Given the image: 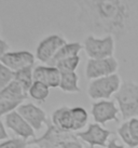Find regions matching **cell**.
<instances>
[{
  "mask_svg": "<svg viewBox=\"0 0 138 148\" xmlns=\"http://www.w3.org/2000/svg\"><path fill=\"white\" fill-rule=\"evenodd\" d=\"M77 21L92 35L121 39L133 29L136 8L133 0H76Z\"/></svg>",
  "mask_w": 138,
  "mask_h": 148,
  "instance_id": "cell-1",
  "label": "cell"
},
{
  "mask_svg": "<svg viewBox=\"0 0 138 148\" xmlns=\"http://www.w3.org/2000/svg\"><path fill=\"white\" fill-rule=\"evenodd\" d=\"M113 96L124 121L138 117V83L134 81L122 82Z\"/></svg>",
  "mask_w": 138,
  "mask_h": 148,
  "instance_id": "cell-2",
  "label": "cell"
},
{
  "mask_svg": "<svg viewBox=\"0 0 138 148\" xmlns=\"http://www.w3.org/2000/svg\"><path fill=\"white\" fill-rule=\"evenodd\" d=\"M83 49L92 60L112 58L115 50V38L111 35L99 38L91 34L83 41Z\"/></svg>",
  "mask_w": 138,
  "mask_h": 148,
  "instance_id": "cell-3",
  "label": "cell"
},
{
  "mask_svg": "<svg viewBox=\"0 0 138 148\" xmlns=\"http://www.w3.org/2000/svg\"><path fill=\"white\" fill-rule=\"evenodd\" d=\"M121 78L118 74H113L102 77V78L91 80L87 86V95L91 99L102 101L110 99L121 86Z\"/></svg>",
  "mask_w": 138,
  "mask_h": 148,
  "instance_id": "cell-4",
  "label": "cell"
},
{
  "mask_svg": "<svg viewBox=\"0 0 138 148\" xmlns=\"http://www.w3.org/2000/svg\"><path fill=\"white\" fill-rule=\"evenodd\" d=\"M78 138L73 132H63L53 125L52 122H48L46 131L39 138L28 140V145H36L42 148H56L59 147L61 143L66 140Z\"/></svg>",
  "mask_w": 138,
  "mask_h": 148,
  "instance_id": "cell-5",
  "label": "cell"
},
{
  "mask_svg": "<svg viewBox=\"0 0 138 148\" xmlns=\"http://www.w3.org/2000/svg\"><path fill=\"white\" fill-rule=\"evenodd\" d=\"M118 69L119 62L113 56L107 58H99V60L89 58L85 66V77L87 80L91 81L94 79L117 74Z\"/></svg>",
  "mask_w": 138,
  "mask_h": 148,
  "instance_id": "cell-6",
  "label": "cell"
},
{
  "mask_svg": "<svg viewBox=\"0 0 138 148\" xmlns=\"http://www.w3.org/2000/svg\"><path fill=\"white\" fill-rule=\"evenodd\" d=\"M66 43H67L66 39L61 35L57 34L50 35L48 37L43 38L39 42V45H37L35 56L41 63L49 64L51 60L54 58V55L57 53V51Z\"/></svg>",
  "mask_w": 138,
  "mask_h": 148,
  "instance_id": "cell-7",
  "label": "cell"
},
{
  "mask_svg": "<svg viewBox=\"0 0 138 148\" xmlns=\"http://www.w3.org/2000/svg\"><path fill=\"white\" fill-rule=\"evenodd\" d=\"M119 108L114 101L102 99L92 104V116L95 123L107 124L110 121H119Z\"/></svg>",
  "mask_w": 138,
  "mask_h": 148,
  "instance_id": "cell-8",
  "label": "cell"
},
{
  "mask_svg": "<svg viewBox=\"0 0 138 148\" xmlns=\"http://www.w3.org/2000/svg\"><path fill=\"white\" fill-rule=\"evenodd\" d=\"M112 133L102 127L98 123H91L85 131H79L76 133V136L80 138L82 142L86 143L91 146V148L95 147H107V142L109 136Z\"/></svg>",
  "mask_w": 138,
  "mask_h": 148,
  "instance_id": "cell-9",
  "label": "cell"
},
{
  "mask_svg": "<svg viewBox=\"0 0 138 148\" xmlns=\"http://www.w3.org/2000/svg\"><path fill=\"white\" fill-rule=\"evenodd\" d=\"M4 124L11 131L20 138L24 140H33L36 138V133L35 130L30 127V124L18 114L17 110H14L5 116L4 119Z\"/></svg>",
  "mask_w": 138,
  "mask_h": 148,
  "instance_id": "cell-10",
  "label": "cell"
},
{
  "mask_svg": "<svg viewBox=\"0 0 138 148\" xmlns=\"http://www.w3.org/2000/svg\"><path fill=\"white\" fill-rule=\"evenodd\" d=\"M23 118H24L33 127L35 131H40L43 125H46L49 119L46 117L45 111L33 103L22 104L16 109Z\"/></svg>",
  "mask_w": 138,
  "mask_h": 148,
  "instance_id": "cell-11",
  "label": "cell"
},
{
  "mask_svg": "<svg viewBox=\"0 0 138 148\" xmlns=\"http://www.w3.org/2000/svg\"><path fill=\"white\" fill-rule=\"evenodd\" d=\"M36 61V56L29 51H13L5 53L0 58V63L9 67L13 71L28 67V66H33Z\"/></svg>",
  "mask_w": 138,
  "mask_h": 148,
  "instance_id": "cell-12",
  "label": "cell"
},
{
  "mask_svg": "<svg viewBox=\"0 0 138 148\" xmlns=\"http://www.w3.org/2000/svg\"><path fill=\"white\" fill-rule=\"evenodd\" d=\"M33 80L40 81L51 88H58L61 81V71L55 66L39 65L33 68Z\"/></svg>",
  "mask_w": 138,
  "mask_h": 148,
  "instance_id": "cell-13",
  "label": "cell"
},
{
  "mask_svg": "<svg viewBox=\"0 0 138 148\" xmlns=\"http://www.w3.org/2000/svg\"><path fill=\"white\" fill-rule=\"evenodd\" d=\"M54 127L63 132H73V120L71 107L61 106L52 112V121Z\"/></svg>",
  "mask_w": 138,
  "mask_h": 148,
  "instance_id": "cell-14",
  "label": "cell"
},
{
  "mask_svg": "<svg viewBox=\"0 0 138 148\" xmlns=\"http://www.w3.org/2000/svg\"><path fill=\"white\" fill-rule=\"evenodd\" d=\"M27 97H28V93H26L23 90V88L14 80L11 83H9L7 86H4L3 89L0 90V99L23 104V102Z\"/></svg>",
  "mask_w": 138,
  "mask_h": 148,
  "instance_id": "cell-15",
  "label": "cell"
},
{
  "mask_svg": "<svg viewBox=\"0 0 138 148\" xmlns=\"http://www.w3.org/2000/svg\"><path fill=\"white\" fill-rule=\"evenodd\" d=\"M82 49H83V45H81L80 42H67L57 51V53L54 55V58L51 60V62L48 65L54 66L57 62H59L61 60L78 56Z\"/></svg>",
  "mask_w": 138,
  "mask_h": 148,
  "instance_id": "cell-16",
  "label": "cell"
},
{
  "mask_svg": "<svg viewBox=\"0 0 138 148\" xmlns=\"http://www.w3.org/2000/svg\"><path fill=\"white\" fill-rule=\"evenodd\" d=\"M65 93H79V77L76 71L61 73V81L58 86Z\"/></svg>",
  "mask_w": 138,
  "mask_h": 148,
  "instance_id": "cell-17",
  "label": "cell"
},
{
  "mask_svg": "<svg viewBox=\"0 0 138 148\" xmlns=\"http://www.w3.org/2000/svg\"><path fill=\"white\" fill-rule=\"evenodd\" d=\"M14 81H16L20 84L23 90L28 93L29 89L31 84L33 83V66H28L22 69L14 71Z\"/></svg>",
  "mask_w": 138,
  "mask_h": 148,
  "instance_id": "cell-18",
  "label": "cell"
},
{
  "mask_svg": "<svg viewBox=\"0 0 138 148\" xmlns=\"http://www.w3.org/2000/svg\"><path fill=\"white\" fill-rule=\"evenodd\" d=\"M50 95V88L40 81H33L28 91V96L38 103H44Z\"/></svg>",
  "mask_w": 138,
  "mask_h": 148,
  "instance_id": "cell-19",
  "label": "cell"
},
{
  "mask_svg": "<svg viewBox=\"0 0 138 148\" xmlns=\"http://www.w3.org/2000/svg\"><path fill=\"white\" fill-rule=\"evenodd\" d=\"M71 114H72L73 120V132L81 131L83 127H85L87 121H89V114L85 110V108L81 106L71 107Z\"/></svg>",
  "mask_w": 138,
  "mask_h": 148,
  "instance_id": "cell-20",
  "label": "cell"
},
{
  "mask_svg": "<svg viewBox=\"0 0 138 148\" xmlns=\"http://www.w3.org/2000/svg\"><path fill=\"white\" fill-rule=\"evenodd\" d=\"M80 61H81V58L78 55V56H72V58L61 60L59 62H57L54 66H55L61 73L76 71V69H77L79 64H80Z\"/></svg>",
  "mask_w": 138,
  "mask_h": 148,
  "instance_id": "cell-21",
  "label": "cell"
},
{
  "mask_svg": "<svg viewBox=\"0 0 138 148\" xmlns=\"http://www.w3.org/2000/svg\"><path fill=\"white\" fill-rule=\"evenodd\" d=\"M118 135L119 137L123 140V143L128 146L130 148H136L138 147V144L136 143V140L133 138V136L130 134V127H128V121H125L124 123H122L120 127H118Z\"/></svg>",
  "mask_w": 138,
  "mask_h": 148,
  "instance_id": "cell-22",
  "label": "cell"
},
{
  "mask_svg": "<svg viewBox=\"0 0 138 148\" xmlns=\"http://www.w3.org/2000/svg\"><path fill=\"white\" fill-rule=\"evenodd\" d=\"M14 80V71L0 63V90Z\"/></svg>",
  "mask_w": 138,
  "mask_h": 148,
  "instance_id": "cell-23",
  "label": "cell"
},
{
  "mask_svg": "<svg viewBox=\"0 0 138 148\" xmlns=\"http://www.w3.org/2000/svg\"><path fill=\"white\" fill-rule=\"evenodd\" d=\"M28 140L20 138V137H13L0 142V148H27Z\"/></svg>",
  "mask_w": 138,
  "mask_h": 148,
  "instance_id": "cell-24",
  "label": "cell"
},
{
  "mask_svg": "<svg viewBox=\"0 0 138 148\" xmlns=\"http://www.w3.org/2000/svg\"><path fill=\"white\" fill-rule=\"evenodd\" d=\"M20 105L22 104L17 103V102H12V101H8V99H0V117L4 115L7 116L10 112L16 110Z\"/></svg>",
  "mask_w": 138,
  "mask_h": 148,
  "instance_id": "cell-25",
  "label": "cell"
},
{
  "mask_svg": "<svg viewBox=\"0 0 138 148\" xmlns=\"http://www.w3.org/2000/svg\"><path fill=\"white\" fill-rule=\"evenodd\" d=\"M128 127H130V131L133 138L138 144V117L128 120Z\"/></svg>",
  "mask_w": 138,
  "mask_h": 148,
  "instance_id": "cell-26",
  "label": "cell"
},
{
  "mask_svg": "<svg viewBox=\"0 0 138 148\" xmlns=\"http://www.w3.org/2000/svg\"><path fill=\"white\" fill-rule=\"evenodd\" d=\"M59 147L61 148H84V146L82 145V143L78 138L74 140H66L64 143H61Z\"/></svg>",
  "mask_w": 138,
  "mask_h": 148,
  "instance_id": "cell-27",
  "label": "cell"
},
{
  "mask_svg": "<svg viewBox=\"0 0 138 148\" xmlns=\"http://www.w3.org/2000/svg\"><path fill=\"white\" fill-rule=\"evenodd\" d=\"M9 49H10V45L5 40H3L2 38H0V58L3 56L5 53L9 52Z\"/></svg>",
  "mask_w": 138,
  "mask_h": 148,
  "instance_id": "cell-28",
  "label": "cell"
},
{
  "mask_svg": "<svg viewBox=\"0 0 138 148\" xmlns=\"http://www.w3.org/2000/svg\"><path fill=\"white\" fill-rule=\"evenodd\" d=\"M9 134L5 129V124L0 120V142H3V140H8Z\"/></svg>",
  "mask_w": 138,
  "mask_h": 148,
  "instance_id": "cell-29",
  "label": "cell"
},
{
  "mask_svg": "<svg viewBox=\"0 0 138 148\" xmlns=\"http://www.w3.org/2000/svg\"><path fill=\"white\" fill-rule=\"evenodd\" d=\"M106 148H125V146H124V145H121V144H118L115 140H111L108 142V144H107V147Z\"/></svg>",
  "mask_w": 138,
  "mask_h": 148,
  "instance_id": "cell-30",
  "label": "cell"
},
{
  "mask_svg": "<svg viewBox=\"0 0 138 148\" xmlns=\"http://www.w3.org/2000/svg\"><path fill=\"white\" fill-rule=\"evenodd\" d=\"M29 147L27 148H42V147H39V146H36V145H33V146H30V145H28Z\"/></svg>",
  "mask_w": 138,
  "mask_h": 148,
  "instance_id": "cell-31",
  "label": "cell"
},
{
  "mask_svg": "<svg viewBox=\"0 0 138 148\" xmlns=\"http://www.w3.org/2000/svg\"><path fill=\"white\" fill-rule=\"evenodd\" d=\"M56 148H61V147H56Z\"/></svg>",
  "mask_w": 138,
  "mask_h": 148,
  "instance_id": "cell-32",
  "label": "cell"
}]
</instances>
